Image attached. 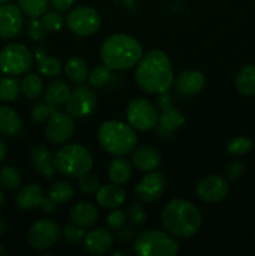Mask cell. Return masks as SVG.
Returning a JSON list of instances; mask_svg holds the SVG:
<instances>
[{
	"instance_id": "74e56055",
	"label": "cell",
	"mask_w": 255,
	"mask_h": 256,
	"mask_svg": "<svg viewBox=\"0 0 255 256\" xmlns=\"http://www.w3.org/2000/svg\"><path fill=\"white\" fill-rule=\"evenodd\" d=\"M252 148V139L246 136H239L230 140L226 145V152L230 155H244Z\"/></svg>"
},
{
	"instance_id": "8d00e7d4",
	"label": "cell",
	"mask_w": 255,
	"mask_h": 256,
	"mask_svg": "<svg viewBox=\"0 0 255 256\" xmlns=\"http://www.w3.org/2000/svg\"><path fill=\"white\" fill-rule=\"evenodd\" d=\"M62 236H64L65 242H68L69 244L79 245L84 240L85 229L74 222H68L62 228Z\"/></svg>"
},
{
	"instance_id": "e0dca14e",
	"label": "cell",
	"mask_w": 255,
	"mask_h": 256,
	"mask_svg": "<svg viewBox=\"0 0 255 256\" xmlns=\"http://www.w3.org/2000/svg\"><path fill=\"white\" fill-rule=\"evenodd\" d=\"M114 244V236H112L110 229L105 228H96L90 230L85 234L82 240L84 250L90 255H104L109 252Z\"/></svg>"
},
{
	"instance_id": "e575fe53",
	"label": "cell",
	"mask_w": 255,
	"mask_h": 256,
	"mask_svg": "<svg viewBox=\"0 0 255 256\" xmlns=\"http://www.w3.org/2000/svg\"><path fill=\"white\" fill-rule=\"evenodd\" d=\"M112 79V69L106 65H98L88 75L90 85L94 88H104Z\"/></svg>"
},
{
	"instance_id": "836d02e7",
	"label": "cell",
	"mask_w": 255,
	"mask_h": 256,
	"mask_svg": "<svg viewBox=\"0 0 255 256\" xmlns=\"http://www.w3.org/2000/svg\"><path fill=\"white\" fill-rule=\"evenodd\" d=\"M19 8L30 18H39L48 12L49 0H18Z\"/></svg>"
},
{
	"instance_id": "b9f144b4",
	"label": "cell",
	"mask_w": 255,
	"mask_h": 256,
	"mask_svg": "<svg viewBox=\"0 0 255 256\" xmlns=\"http://www.w3.org/2000/svg\"><path fill=\"white\" fill-rule=\"evenodd\" d=\"M125 222H126V215H125V212H122V210H119L118 208L112 210L106 218L108 228H109L110 230H115V232H118V230H120L122 228H124Z\"/></svg>"
},
{
	"instance_id": "9c48e42d",
	"label": "cell",
	"mask_w": 255,
	"mask_h": 256,
	"mask_svg": "<svg viewBox=\"0 0 255 256\" xmlns=\"http://www.w3.org/2000/svg\"><path fill=\"white\" fill-rule=\"evenodd\" d=\"M98 99L94 90L86 85L79 84L70 92L66 102L65 110L72 119H84L92 115L96 108Z\"/></svg>"
},
{
	"instance_id": "f907efd6",
	"label": "cell",
	"mask_w": 255,
	"mask_h": 256,
	"mask_svg": "<svg viewBox=\"0 0 255 256\" xmlns=\"http://www.w3.org/2000/svg\"><path fill=\"white\" fill-rule=\"evenodd\" d=\"M118 255H125V254H124V252H112V256H118Z\"/></svg>"
},
{
	"instance_id": "3957f363",
	"label": "cell",
	"mask_w": 255,
	"mask_h": 256,
	"mask_svg": "<svg viewBox=\"0 0 255 256\" xmlns=\"http://www.w3.org/2000/svg\"><path fill=\"white\" fill-rule=\"evenodd\" d=\"M100 56L109 69H130L142 59V46L130 35L114 34L104 40L100 49Z\"/></svg>"
},
{
	"instance_id": "d4e9b609",
	"label": "cell",
	"mask_w": 255,
	"mask_h": 256,
	"mask_svg": "<svg viewBox=\"0 0 255 256\" xmlns=\"http://www.w3.org/2000/svg\"><path fill=\"white\" fill-rule=\"evenodd\" d=\"M34 56L36 58L38 70L40 72V74L45 75V76L54 78L62 72V65L60 60H58L54 56H49L46 52H45V49H42V48H36L35 49Z\"/></svg>"
},
{
	"instance_id": "277c9868",
	"label": "cell",
	"mask_w": 255,
	"mask_h": 256,
	"mask_svg": "<svg viewBox=\"0 0 255 256\" xmlns=\"http://www.w3.org/2000/svg\"><path fill=\"white\" fill-rule=\"evenodd\" d=\"M98 140L102 149L115 156H124L132 152L138 142L132 125L118 120L102 122L98 130Z\"/></svg>"
},
{
	"instance_id": "8fae6325",
	"label": "cell",
	"mask_w": 255,
	"mask_h": 256,
	"mask_svg": "<svg viewBox=\"0 0 255 256\" xmlns=\"http://www.w3.org/2000/svg\"><path fill=\"white\" fill-rule=\"evenodd\" d=\"M66 25L79 36H90L100 29L102 19L96 10L92 8L78 6L68 14Z\"/></svg>"
},
{
	"instance_id": "9a60e30c",
	"label": "cell",
	"mask_w": 255,
	"mask_h": 256,
	"mask_svg": "<svg viewBox=\"0 0 255 256\" xmlns=\"http://www.w3.org/2000/svg\"><path fill=\"white\" fill-rule=\"evenodd\" d=\"M166 189V178L160 172H150L145 175L142 182L135 186L134 192L140 200L145 202H155L164 195Z\"/></svg>"
},
{
	"instance_id": "8992f818",
	"label": "cell",
	"mask_w": 255,
	"mask_h": 256,
	"mask_svg": "<svg viewBox=\"0 0 255 256\" xmlns=\"http://www.w3.org/2000/svg\"><path fill=\"white\" fill-rule=\"evenodd\" d=\"M134 250L140 256H174L179 252V242L162 230H146L136 236Z\"/></svg>"
},
{
	"instance_id": "ee69618b",
	"label": "cell",
	"mask_w": 255,
	"mask_h": 256,
	"mask_svg": "<svg viewBox=\"0 0 255 256\" xmlns=\"http://www.w3.org/2000/svg\"><path fill=\"white\" fill-rule=\"evenodd\" d=\"M242 172H244V165L240 162H230L225 169V174L229 179H239L242 176Z\"/></svg>"
},
{
	"instance_id": "52a82bcc",
	"label": "cell",
	"mask_w": 255,
	"mask_h": 256,
	"mask_svg": "<svg viewBox=\"0 0 255 256\" xmlns=\"http://www.w3.org/2000/svg\"><path fill=\"white\" fill-rule=\"evenodd\" d=\"M34 55L25 45L9 44L0 50V72L9 76L24 74L32 66Z\"/></svg>"
},
{
	"instance_id": "d6986e66",
	"label": "cell",
	"mask_w": 255,
	"mask_h": 256,
	"mask_svg": "<svg viewBox=\"0 0 255 256\" xmlns=\"http://www.w3.org/2000/svg\"><path fill=\"white\" fill-rule=\"evenodd\" d=\"M205 86V78L198 70H184L175 80L176 92L182 95H195Z\"/></svg>"
},
{
	"instance_id": "d590c367",
	"label": "cell",
	"mask_w": 255,
	"mask_h": 256,
	"mask_svg": "<svg viewBox=\"0 0 255 256\" xmlns=\"http://www.w3.org/2000/svg\"><path fill=\"white\" fill-rule=\"evenodd\" d=\"M56 106L52 104H49V102H36L35 105H32V119L34 120L38 124H42V122H45L49 120V118L56 112Z\"/></svg>"
},
{
	"instance_id": "2e32d148",
	"label": "cell",
	"mask_w": 255,
	"mask_h": 256,
	"mask_svg": "<svg viewBox=\"0 0 255 256\" xmlns=\"http://www.w3.org/2000/svg\"><path fill=\"white\" fill-rule=\"evenodd\" d=\"M22 28V9L14 4H0V36L4 39H12Z\"/></svg>"
},
{
	"instance_id": "f5cc1de1",
	"label": "cell",
	"mask_w": 255,
	"mask_h": 256,
	"mask_svg": "<svg viewBox=\"0 0 255 256\" xmlns=\"http://www.w3.org/2000/svg\"><path fill=\"white\" fill-rule=\"evenodd\" d=\"M10 2V0H0V4H2V2Z\"/></svg>"
},
{
	"instance_id": "ba28073f",
	"label": "cell",
	"mask_w": 255,
	"mask_h": 256,
	"mask_svg": "<svg viewBox=\"0 0 255 256\" xmlns=\"http://www.w3.org/2000/svg\"><path fill=\"white\" fill-rule=\"evenodd\" d=\"M129 124L139 132L155 129L159 120V114L154 105L144 98H136L129 102L126 109Z\"/></svg>"
},
{
	"instance_id": "30bf717a",
	"label": "cell",
	"mask_w": 255,
	"mask_h": 256,
	"mask_svg": "<svg viewBox=\"0 0 255 256\" xmlns=\"http://www.w3.org/2000/svg\"><path fill=\"white\" fill-rule=\"evenodd\" d=\"M62 236L59 226L50 219H39L30 226L28 232V242L38 252L48 250L54 246Z\"/></svg>"
},
{
	"instance_id": "c3c4849f",
	"label": "cell",
	"mask_w": 255,
	"mask_h": 256,
	"mask_svg": "<svg viewBox=\"0 0 255 256\" xmlns=\"http://www.w3.org/2000/svg\"><path fill=\"white\" fill-rule=\"evenodd\" d=\"M5 232H6V222L2 219H0V235L4 234Z\"/></svg>"
},
{
	"instance_id": "4dcf8cb0",
	"label": "cell",
	"mask_w": 255,
	"mask_h": 256,
	"mask_svg": "<svg viewBox=\"0 0 255 256\" xmlns=\"http://www.w3.org/2000/svg\"><path fill=\"white\" fill-rule=\"evenodd\" d=\"M22 90L25 96L29 98V99H38L42 95V90H44L42 78L38 74H34V72L28 74L22 79Z\"/></svg>"
},
{
	"instance_id": "f6af8a7d",
	"label": "cell",
	"mask_w": 255,
	"mask_h": 256,
	"mask_svg": "<svg viewBox=\"0 0 255 256\" xmlns=\"http://www.w3.org/2000/svg\"><path fill=\"white\" fill-rule=\"evenodd\" d=\"M50 5L54 10L59 12H68L70 9V6L72 5L74 0H49Z\"/></svg>"
},
{
	"instance_id": "44dd1931",
	"label": "cell",
	"mask_w": 255,
	"mask_h": 256,
	"mask_svg": "<svg viewBox=\"0 0 255 256\" xmlns=\"http://www.w3.org/2000/svg\"><path fill=\"white\" fill-rule=\"evenodd\" d=\"M184 122L185 118L180 110L172 106L168 108V109L162 110V114L159 115V120H158V124L155 126L156 134L162 138H169L175 130L182 128Z\"/></svg>"
},
{
	"instance_id": "603a6c76",
	"label": "cell",
	"mask_w": 255,
	"mask_h": 256,
	"mask_svg": "<svg viewBox=\"0 0 255 256\" xmlns=\"http://www.w3.org/2000/svg\"><path fill=\"white\" fill-rule=\"evenodd\" d=\"M132 162L134 166L144 172H152L162 162L159 152L152 146H140L132 152Z\"/></svg>"
},
{
	"instance_id": "681fc988",
	"label": "cell",
	"mask_w": 255,
	"mask_h": 256,
	"mask_svg": "<svg viewBox=\"0 0 255 256\" xmlns=\"http://www.w3.org/2000/svg\"><path fill=\"white\" fill-rule=\"evenodd\" d=\"M4 204H5V196H4V194H2V190H0V212H2Z\"/></svg>"
},
{
	"instance_id": "cb8c5ba5",
	"label": "cell",
	"mask_w": 255,
	"mask_h": 256,
	"mask_svg": "<svg viewBox=\"0 0 255 256\" xmlns=\"http://www.w3.org/2000/svg\"><path fill=\"white\" fill-rule=\"evenodd\" d=\"M22 122L18 112L9 106H0V134L15 136L20 132Z\"/></svg>"
},
{
	"instance_id": "f1b7e54d",
	"label": "cell",
	"mask_w": 255,
	"mask_h": 256,
	"mask_svg": "<svg viewBox=\"0 0 255 256\" xmlns=\"http://www.w3.org/2000/svg\"><path fill=\"white\" fill-rule=\"evenodd\" d=\"M64 72L65 75L70 82H75V84H82L86 82L88 75V65L82 58L79 56H72L65 62L64 65Z\"/></svg>"
},
{
	"instance_id": "6da1fadb",
	"label": "cell",
	"mask_w": 255,
	"mask_h": 256,
	"mask_svg": "<svg viewBox=\"0 0 255 256\" xmlns=\"http://www.w3.org/2000/svg\"><path fill=\"white\" fill-rule=\"evenodd\" d=\"M135 82L149 94L168 92L174 82V72L168 55L162 50H150L142 55L135 70Z\"/></svg>"
},
{
	"instance_id": "816d5d0a",
	"label": "cell",
	"mask_w": 255,
	"mask_h": 256,
	"mask_svg": "<svg viewBox=\"0 0 255 256\" xmlns=\"http://www.w3.org/2000/svg\"><path fill=\"white\" fill-rule=\"evenodd\" d=\"M4 252H5V250H4V246H2V245L0 244V255L4 254Z\"/></svg>"
},
{
	"instance_id": "83f0119b",
	"label": "cell",
	"mask_w": 255,
	"mask_h": 256,
	"mask_svg": "<svg viewBox=\"0 0 255 256\" xmlns=\"http://www.w3.org/2000/svg\"><path fill=\"white\" fill-rule=\"evenodd\" d=\"M69 94H70V88L64 80L62 79L54 80V82H52L49 85H48L46 90H45L44 102L58 106V105L65 104Z\"/></svg>"
},
{
	"instance_id": "7402d4cb",
	"label": "cell",
	"mask_w": 255,
	"mask_h": 256,
	"mask_svg": "<svg viewBox=\"0 0 255 256\" xmlns=\"http://www.w3.org/2000/svg\"><path fill=\"white\" fill-rule=\"evenodd\" d=\"M69 216L70 222L86 229L96 225L99 220V210L90 202H78L72 206Z\"/></svg>"
},
{
	"instance_id": "ffe728a7",
	"label": "cell",
	"mask_w": 255,
	"mask_h": 256,
	"mask_svg": "<svg viewBox=\"0 0 255 256\" xmlns=\"http://www.w3.org/2000/svg\"><path fill=\"white\" fill-rule=\"evenodd\" d=\"M98 205L104 209H116L125 202V192L120 185L106 184L99 186L95 194Z\"/></svg>"
},
{
	"instance_id": "f546056e",
	"label": "cell",
	"mask_w": 255,
	"mask_h": 256,
	"mask_svg": "<svg viewBox=\"0 0 255 256\" xmlns=\"http://www.w3.org/2000/svg\"><path fill=\"white\" fill-rule=\"evenodd\" d=\"M75 190L72 184L66 182H58L49 188L48 196L55 202V204H64L70 202L74 198Z\"/></svg>"
},
{
	"instance_id": "7a4b0ae2",
	"label": "cell",
	"mask_w": 255,
	"mask_h": 256,
	"mask_svg": "<svg viewBox=\"0 0 255 256\" xmlns=\"http://www.w3.org/2000/svg\"><path fill=\"white\" fill-rule=\"evenodd\" d=\"M162 222L170 235L186 239L199 232L202 214L192 202L185 199H172L162 209Z\"/></svg>"
},
{
	"instance_id": "4fadbf2b",
	"label": "cell",
	"mask_w": 255,
	"mask_h": 256,
	"mask_svg": "<svg viewBox=\"0 0 255 256\" xmlns=\"http://www.w3.org/2000/svg\"><path fill=\"white\" fill-rule=\"evenodd\" d=\"M75 132V124L72 118L68 112L56 110L48 120L45 128L46 139L52 144H62L72 139Z\"/></svg>"
},
{
	"instance_id": "ac0fdd59",
	"label": "cell",
	"mask_w": 255,
	"mask_h": 256,
	"mask_svg": "<svg viewBox=\"0 0 255 256\" xmlns=\"http://www.w3.org/2000/svg\"><path fill=\"white\" fill-rule=\"evenodd\" d=\"M32 165L45 180H52L56 175L54 165V156L48 148L42 145H35L30 150Z\"/></svg>"
},
{
	"instance_id": "7bdbcfd3",
	"label": "cell",
	"mask_w": 255,
	"mask_h": 256,
	"mask_svg": "<svg viewBox=\"0 0 255 256\" xmlns=\"http://www.w3.org/2000/svg\"><path fill=\"white\" fill-rule=\"evenodd\" d=\"M46 34V30L42 26V22L38 18H32L28 22V35L32 38V40H42Z\"/></svg>"
},
{
	"instance_id": "1f68e13d",
	"label": "cell",
	"mask_w": 255,
	"mask_h": 256,
	"mask_svg": "<svg viewBox=\"0 0 255 256\" xmlns=\"http://www.w3.org/2000/svg\"><path fill=\"white\" fill-rule=\"evenodd\" d=\"M20 85L19 80L15 78L5 76L0 79V100L2 102H14L19 96Z\"/></svg>"
},
{
	"instance_id": "f35d334b",
	"label": "cell",
	"mask_w": 255,
	"mask_h": 256,
	"mask_svg": "<svg viewBox=\"0 0 255 256\" xmlns=\"http://www.w3.org/2000/svg\"><path fill=\"white\" fill-rule=\"evenodd\" d=\"M40 22H42V26L46 32H58L64 25V18L56 10L55 12H45L42 15Z\"/></svg>"
},
{
	"instance_id": "4316f807",
	"label": "cell",
	"mask_w": 255,
	"mask_h": 256,
	"mask_svg": "<svg viewBox=\"0 0 255 256\" xmlns=\"http://www.w3.org/2000/svg\"><path fill=\"white\" fill-rule=\"evenodd\" d=\"M236 90L244 96L255 95V65H245L236 75L235 79Z\"/></svg>"
},
{
	"instance_id": "484cf974",
	"label": "cell",
	"mask_w": 255,
	"mask_h": 256,
	"mask_svg": "<svg viewBox=\"0 0 255 256\" xmlns=\"http://www.w3.org/2000/svg\"><path fill=\"white\" fill-rule=\"evenodd\" d=\"M132 172V164H130L129 160L125 159V158L118 156L110 162L108 175H109V179L114 184L124 185L130 180Z\"/></svg>"
},
{
	"instance_id": "bcb514c9",
	"label": "cell",
	"mask_w": 255,
	"mask_h": 256,
	"mask_svg": "<svg viewBox=\"0 0 255 256\" xmlns=\"http://www.w3.org/2000/svg\"><path fill=\"white\" fill-rule=\"evenodd\" d=\"M168 92H160L159 96H158L156 99V105L159 109L164 110V109H168V108L172 106V99L170 95L166 94Z\"/></svg>"
},
{
	"instance_id": "60d3db41",
	"label": "cell",
	"mask_w": 255,
	"mask_h": 256,
	"mask_svg": "<svg viewBox=\"0 0 255 256\" xmlns=\"http://www.w3.org/2000/svg\"><path fill=\"white\" fill-rule=\"evenodd\" d=\"M99 179L95 176L94 174H90V172H85L82 176H79V188L86 194H92V192H96V190L99 189Z\"/></svg>"
},
{
	"instance_id": "7c38bea8",
	"label": "cell",
	"mask_w": 255,
	"mask_h": 256,
	"mask_svg": "<svg viewBox=\"0 0 255 256\" xmlns=\"http://www.w3.org/2000/svg\"><path fill=\"white\" fill-rule=\"evenodd\" d=\"M16 204L22 210H32L42 206L48 214H54L56 212V204L45 196V192L38 184H29L22 186L16 195Z\"/></svg>"
},
{
	"instance_id": "5bb4252c",
	"label": "cell",
	"mask_w": 255,
	"mask_h": 256,
	"mask_svg": "<svg viewBox=\"0 0 255 256\" xmlns=\"http://www.w3.org/2000/svg\"><path fill=\"white\" fill-rule=\"evenodd\" d=\"M229 182L222 175L212 174L198 182L196 194L205 202H219L229 194Z\"/></svg>"
},
{
	"instance_id": "7dc6e473",
	"label": "cell",
	"mask_w": 255,
	"mask_h": 256,
	"mask_svg": "<svg viewBox=\"0 0 255 256\" xmlns=\"http://www.w3.org/2000/svg\"><path fill=\"white\" fill-rule=\"evenodd\" d=\"M6 155H8L6 144H5V142L0 139V162H2L5 158H6Z\"/></svg>"
},
{
	"instance_id": "ab89813d",
	"label": "cell",
	"mask_w": 255,
	"mask_h": 256,
	"mask_svg": "<svg viewBox=\"0 0 255 256\" xmlns=\"http://www.w3.org/2000/svg\"><path fill=\"white\" fill-rule=\"evenodd\" d=\"M128 216H129L130 222H132L134 226H142V225H144L145 222H146L148 212L142 202H132V205L129 206Z\"/></svg>"
},
{
	"instance_id": "d6a6232c",
	"label": "cell",
	"mask_w": 255,
	"mask_h": 256,
	"mask_svg": "<svg viewBox=\"0 0 255 256\" xmlns=\"http://www.w3.org/2000/svg\"><path fill=\"white\" fill-rule=\"evenodd\" d=\"M0 185L6 190H15L22 185V175L14 166H4L0 170Z\"/></svg>"
},
{
	"instance_id": "5b68a950",
	"label": "cell",
	"mask_w": 255,
	"mask_h": 256,
	"mask_svg": "<svg viewBox=\"0 0 255 256\" xmlns=\"http://www.w3.org/2000/svg\"><path fill=\"white\" fill-rule=\"evenodd\" d=\"M94 160L85 146L68 144L60 148L54 155V165L58 172L69 178H79L92 170Z\"/></svg>"
}]
</instances>
